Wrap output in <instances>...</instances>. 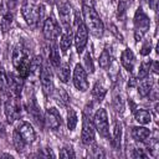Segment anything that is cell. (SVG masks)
Returning a JSON list of instances; mask_svg holds the SVG:
<instances>
[{
  "label": "cell",
  "mask_w": 159,
  "mask_h": 159,
  "mask_svg": "<svg viewBox=\"0 0 159 159\" xmlns=\"http://www.w3.org/2000/svg\"><path fill=\"white\" fill-rule=\"evenodd\" d=\"M57 12L62 27L65 30H70L72 21V9L70 4L66 1H57Z\"/></svg>",
  "instance_id": "9"
},
{
  "label": "cell",
  "mask_w": 159,
  "mask_h": 159,
  "mask_svg": "<svg viewBox=\"0 0 159 159\" xmlns=\"http://www.w3.org/2000/svg\"><path fill=\"white\" fill-rule=\"evenodd\" d=\"M16 130L21 135V138L24 139V142L26 144H30V143L35 142L36 133H35L34 127L29 122H21V123H19V125L16 127Z\"/></svg>",
  "instance_id": "14"
},
{
  "label": "cell",
  "mask_w": 159,
  "mask_h": 159,
  "mask_svg": "<svg viewBox=\"0 0 159 159\" xmlns=\"http://www.w3.org/2000/svg\"><path fill=\"white\" fill-rule=\"evenodd\" d=\"M6 2H7V7H9L10 10H12V9L16 6L17 0H6Z\"/></svg>",
  "instance_id": "40"
},
{
  "label": "cell",
  "mask_w": 159,
  "mask_h": 159,
  "mask_svg": "<svg viewBox=\"0 0 159 159\" xmlns=\"http://www.w3.org/2000/svg\"><path fill=\"white\" fill-rule=\"evenodd\" d=\"M93 125L94 129L99 133L101 137L108 138L109 137V124H108V116L104 108H99L93 116Z\"/></svg>",
  "instance_id": "6"
},
{
  "label": "cell",
  "mask_w": 159,
  "mask_h": 159,
  "mask_svg": "<svg viewBox=\"0 0 159 159\" xmlns=\"http://www.w3.org/2000/svg\"><path fill=\"white\" fill-rule=\"evenodd\" d=\"M153 84H154L153 80L147 78V77L142 78V81H140L139 84H138V93H139V96H140V97H147V96H149V94H150V91H152V88H153Z\"/></svg>",
  "instance_id": "21"
},
{
  "label": "cell",
  "mask_w": 159,
  "mask_h": 159,
  "mask_svg": "<svg viewBox=\"0 0 159 159\" xmlns=\"http://www.w3.org/2000/svg\"><path fill=\"white\" fill-rule=\"evenodd\" d=\"M30 58L24 48L22 45L17 43L12 50V65L16 68L17 73L21 77L29 76V67H30Z\"/></svg>",
  "instance_id": "3"
},
{
  "label": "cell",
  "mask_w": 159,
  "mask_h": 159,
  "mask_svg": "<svg viewBox=\"0 0 159 159\" xmlns=\"http://www.w3.org/2000/svg\"><path fill=\"white\" fill-rule=\"evenodd\" d=\"M92 153L89 154L91 157L93 158H101V157H104V153L102 152V149L98 147V145H93V149H91Z\"/></svg>",
  "instance_id": "36"
},
{
  "label": "cell",
  "mask_w": 159,
  "mask_h": 159,
  "mask_svg": "<svg viewBox=\"0 0 159 159\" xmlns=\"http://www.w3.org/2000/svg\"><path fill=\"white\" fill-rule=\"evenodd\" d=\"M75 46H76V50L78 53H82L86 45H87V41H88V30L84 25V22L80 21L77 24V29H76V34H75Z\"/></svg>",
  "instance_id": "10"
},
{
  "label": "cell",
  "mask_w": 159,
  "mask_h": 159,
  "mask_svg": "<svg viewBox=\"0 0 159 159\" xmlns=\"http://www.w3.org/2000/svg\"><path fill=\"white\" fill-rule=\"evenodd\" d=\"M82 2H83V5L91 6V7H93V5H94V0H82Z\"/></svg>",
  "instance_id": "42"
},
{
  "label": "cell",
  "mask_w": 159,
  "mask_h": 159,
  "mask_svg": "<svg viewBox=\"0 0 159 159\" xmlns=\"http://www.w3.org/2000/svg\"><path fill=\"white\" fill-rule=\"evenodd\" d=\"M150 50H152V43H150V41H147V42L143 45L140 53H142V55H144V56H145V55H149Z\"/></svg>",
  "instance_id": "37"
},
{
  "label": "cell",
  "mask_w": 159,
  "mask_h": 159,
  "mask_svg": "<svg viewBox=\"0 0 159 159\" xmlns=\"http://www.w3.org/2000/svg\"><path fill=\"white\" fill-rule=\"evenodd\" d=\"M26 108H27V112H29V114L39 123V124H41L42 123V118H41V112H40V108H39V106H37V103H36V101H35V98L34 97H31V98H27V103H26Z\"/></svg>",
  "instance_id": "18"
},
{
  "label": "cell",
  "mask_w": 159,
  "mask_h": 159,
  "mask_svg": "<svg viewBox=\"0 0 159 159\" xmlns=\"http://www.w3.org/2000/svg\"><path fill=\"white\" fill-rule=\"evenodd\" d=\"M130 134H132V138L135 142L144 143L150 137V130L145 127H133L132 130H130Z\"/></svg>",
  "instance_id": "19"
},
{
  "label": "cell",
  "mask_w": 159,
  "mask_h": 159,
  "mask_svg": "<svg viewBox=\"0 0 159 159\" xmlns=\"http://www.w3.org/2000/svg\"><path fill=\"white\" fill-rule=\"evenodd\" d=\"M77 125V114L73 108H68L67 111V128L68 130H73Z\"/></svg>",
  "instance_id": "30"
},
{
  "label": "cell",
  "mask_w": 159,
  "mask_h": 159,
  "mask_svg": "<svg viewBox=\"0 0 159 159\" xmlns=\"http://www.w3.org/2000/svg\"><path fill=\"white\" fill-rule=\"evenodd\" d=\"M71 45H72V34H71V29H70V30H65V32H62L61 37H60V48H61L62 53H67Z\"/></svg>",
  "instance_id": "20"
},
{
  "label": "cell",
  "mask_w": 159,
  "mask_h": 159,
  "mask_svg": "<svg viewBox=\"0 0 159 159\" xmlns=\"http://www.w3.org/2000/svg\"><path fill=\"white\" fill-rule=\"evenodd\" d=\"M39 77H40L42 92H43V94L46 97H48L53 92V77H52V72H51V70H50V67L47 65L42 66Z\"/></svg>",
  "instance_id": "8"
},
{
  "label": "cell",
  "mask_w": 159,
  "mask_h": 159,
  "mask_svg": "<svg viewBox=\"0 0 159 159\" xmlns=\"http://www.w3.org/2000/svg\"><path fill=\"white\" fill-rule=\"evenodd\" d=\"M47 4H50V5H53V4H56L57 2V0H45Z\"/></svg>",
  "instance_id": "44"
},
{
  "label": "cell",
  "mask_w": 159,
  "mask_h": 159,
  "mask_svg": "<svg viewBox=\"0 0 159 159\" xmlns=\"http://www.w3.org/2000/svg\"><path fill=\"white\" fill-rule=\"evenodd\" d=\"M149 6L152 7V10L157 11V7H158V0H149Z\"/></svg>",
  "instance_id": "41"
},
{
  "label": "cell",
  "mask_w": 159,
  "mask_h": 159,
  "mask_svg": "<svg viewBox=\"0 0 159 159\" xmlns=\"http://www.w3.org/2000/svg\"><path fill=\"white\" fill-rule=\"evenodd\" d=\"M43 120H45L47 128L51 129V130H57L61 127V124H62V118H61L58 111L56 108H53V107L52 108H48L46 111V114H45V119Z\"/></svg>",
  "instance_id": "13"
},
{
  "label": "cell",
  "mask_w": 159,
  "mask_h": 159,
  "mask_svg": "<svg viewBox=\"0 0 159 159\" xmlns=\"http://www.w3.org/2000/svg\"><path fill=\"white\" fill-rule=\"evenodd\" d=\"M113 106H114V109L119 113H122L124 111V102L120 96H116L114 99H113Z\"/></svg>",
  "instance_id": "34"
},
{
  "label": "cell",
  "mask_w": 159,
  "mask_h": 159,
  "mask_svg": "<svg viewBox=\"0 0 159 159\" xmlns=\"http://www.w3.org/2000/svg\"><path fill=\"white\" fill-rule=\"evenodd\" d=\"M120 142H122V124L120 122L114 123L113 128V144L116 148H120Z\"/></svg>",
  "instance_id": "27"
},
{
  "label": "cell",
  "mask_w": 159,
  "mask_h": 159,
  "mask_svg": "<svg viewBox=\"0 0 159 159\" xmlns=\"http://www.w3.org/2000/svg\"><path fill=\"white\" fill-rule=\"evenodd\" d=\"M53 98L61 107H66L70 102V96L63 88H57L56 91H53Z\"/></svg>",
  "instance_id": "23"
},
{
  "label": "cell",
  "mask_w": 159,
  "mask_h": 159,
  "mask_svg": "<svg viewBox=\"0 0 159 159\" xmlns=\"http://www.w3.org/2000/svg\"><path fill=\"white\" fill-rule=\"evenodd\" d=\"M92 94H93V97L97 98V101H102V98H103L104 94H106V89L101 86V83L97 82V83L94 84L93 89H92Z\"/></svg>",
  "instance_id": "32"
},
{
  "label": "cell",
  "mask_w": 159,
  "mask_h": 159,
  "mask_svg": "<svg viewBox=\"0 0 159 159\" xmlns=\"http://www.w3.org/2000/svg\"><path fill=\"white\" fill-rule=\"evenodd\" d=\"M60 157H61V158H65V159H68V158H75L73 149H72L71 147H63V148L60 150Z\"/></svg>",
  "instance_id": "35"
},
{
  "label": "cell",
  "mask_w": 159,
  "mask_h": 159,
  "mask_svg": "<svg viewBox=\"0 0 159 159\" xmlns=\"http://www.w3.org/2000/svg\"><path fill=\"white\" fill-rule=\"evenodd\" d=\"M57 68H58V71H57L58 78L61 80V82L66 83L68 81V78H70V65L67 62H63Z\"/></svg>",
  "instance_id": "26"
},
{
  "label": "cell",
  "mask_w": 159,
  "mask_h": 159,
  "mask_svg": "<svg viewBox=\"0 0 159 159\" xmlns=\"http://www.w3.org/2000/svg\"><path fill=\"white\" fill-rule=\"evenodd\" d=\"M12 144H14V147H15V149L17 150V152H22L24 150V148H25V142H24V139L21 138V135L17 133V130L15 129L14 130V133H12Z\"/></svg>",
  "instance_id": "31"
},
{
  "label": "cell",
  "mask_w": 159,
  "mask_h": 159,
  "mask_svg": "<svg viewBox=\"0 0 159 159\" xmlns=\"http://www.w3.org/2000/svg\"><path fill=\"white\" fill-rule=\"evenodd\" d=\"M42 58L41 56H36L30 61V67H29V75L31 76H40L41 68H42Z\"/></svg>",
  "instance_id": "22"
},
{
  "label": "cell",
  "mask_w": 159,
  "mask_h": 159,
  "mask_svg": "<svg viewBox=\"0 0 159 159\" xmlns=\"http://www.w3.org/2000/svg\"><path fill=\"white\" fill-rule=\"evenodd\" d=\"M83 61H84V66H86V72H89L92 73L94 71V66H93V61H92V56L89 52H86L84 57H83Z\"/></svg>",
  "instance_id": "33"
},
{
  "label": "cell",
  "mask_w": 159,
  "mask_h": 159,
  "mask_svg": "<svg viewBox=\"0 0 159 159\" xmlns=\"http://www.w3.org/2000/svg\"><path fill=\"white\" fill-rule=\"evenodd\" d=\"M82 12H83V22H84L87 30L96 37L102 36L103 31H104V25H103V21L101 20L99 15L97 14V11L91 6L83 5Z\"/></svg>",
  "instance_id": "1"
},
{
  "label": "cell",
  "mask_w": 159,
  "mask_h": 159,
  "mask_svg": "<svg viewBox=\"0 0 159 159\" xmlns=\"http://www.w3.org/2000/svg\"><path fill=\"white\" fill-rule=\"evenodd\" d=\"M134 118L139 124H148L152 120V114L145 109H137L134 113Z\"/></svg>",
  "instance_id": "25"
},
{
  "label": "cell",
  "mask_w": 159,
  "mask_h": 159,
  "mask_svg": "<svg viewBox=\"0 0 159 159\" xmlns=\"http://www.w3.org/2000/svg\"><path fill=\"white\" fill-rule=\"evenodd\" d=\"M60 26L57 24V21L50 16L47 17L45 21H43V25H42V35L46 40L48 41H55L57 39V36L60 35Z\"/></svg>",
  "instance_id": "11"
},
{
  "label": "cell",
  "mask_w": 159,
  "mask_h": 159,
  "mask_svg": "<svg viewBox=\"0 0 159 159\" xmlns=\"http://www.w3.org/2000/svg\"><path fill=\"white\" fill-rule=\"evenodd\" d=\"M73 84L75 87L81 91V92H86L88 88H89V83H88V80H87V72L86 70L83 68L82 65L77 63L75 66V70H73Z\"/></svg>",
  "instance_id": "7"
},
{
  "label": "cell",
  "mask_w": 159,
  "mask_h": 159,
  "mask_svg": "<svg viewBox=\"0 0 159 159\" xmlns=\"http://www.w3.org/2000/svg\"><path fill=\"white\" fill-rule=\"evenodd\" d=\"M48 61L50 63L57 68L60 66V51H58V46L56 43H52L50 46V52H48Z\"/></svg>",
  "instance_id": "24"
},
{
  "label": "cell",
  "mask_w": 159,
  "mask_h": 159,
  "mask_svg": "<svg viewBox=\"0 0 159 159\" xmlns=\"http://www.w3.org/2000/svg\"><path fill=\"white\" fill-rule=\"evenodd\" d=\"M5 134V127H4V124L0 122V137H2Z\"/></svg>",
  "instance_id": "43"
},
{
  "label": "cell",
  "mask_w": 159,
  "mask_h": 159,
  "mask_svg": "<svg viewBox=\"0 0 159 159\" xmlns=\"http://www.w3.org/2000/svg\"><path fill=\"white\" fill-rule=\"evenodd\" d=\"M81 139H82V143L86 145H89L94 142V125H93V122L87 116H83Z\"/></svg>",
  "instance_id": "12"
},
{
  "label": "cell",
  "mask_w": 159,
  "mask_h": 159,
  "mask_svg": "<svg viewBox=\"0 0 159 159\" xmlns=\"http://www.w3.org/2000/svg\"><path fill=\"white\" fill-rule=\"evenodd\" d=\"M150 27V20L142 7H138L134 15V40L139 42L143 40Z\"/></svg>",
  "instance_id": "4"
},
{
  "label": "cell",
  "mask_w": 159,
  "mask_h": 159,
  "mask_svg": "<svg viewBox=\"0 0 159 159\" xmlns=\"http://www.w3.org/2000/svg\"><path fill=\"white\" fill-rule=\"evenodd\" d=\"M150 67H152V61H150V60L143 61V62L140 63V66H139L137 77H138L139 80H142V78H144V77H148V75H149V72H150Z\"/></svg>",
  "instance_id": "29"
},
{
  "label": "cell",
  "mask_w": 159,
  "mask_h": 159,
  "mask_svg": "<svg viewBox=\"0 0 159 159\" xmlns=\"http://www.w3.org/2000/svg\"><path fill=\"white\" fill-rule=\"evenodd\" d=\"M39 155L40 157H43V158H50V157H55L52 150L48 149V148H45V149H41V152H39Z\"/></svg>",
  "instance_id": "38"
},
{
  "label": "cell",
  "mask_w": 159,
  "mask_h": 159,
  "mask_svg": "<svg viewBox=\"0 0 159 159\" xmlns=\"http://www.w3.org/2000/svg\"><path fill=\"white\" fill-rule=\"evenodd\" d=\"M120 63L122 66L128 71L132 72L134 70V65H135V56L133 53V51L130 48H125L122 53H120Z\"/></svg>",
  "instance_id": "16"
},
{
  "label": "cell",
  "mask_w": 159,
  "mask_h": 159,
  "mask_svg": "<svg viewBox=\"0 0 159 159\" xmlns=\"http://www.w3.org/2000/svg\"><path fill=\"white\" fill-rule=\"evenodd\" d=\"M111 62H112L111 53L108 52V50H107V48H104V50L102 51V53L99 55L98 63H99V66H101L103 70H107V68L111 66Z\"/></svg>",
  "instance_id": "28"
},
{
  "label": "cell",
  "mask_w": 159,
  "mask_h": 159,
  "mask_svg": "<svg viewBox=\"0 0 159 159\" xmlns=\"http://www.w3.org/2000/svg\"><path fill=\"white\" fill-rule=\"evenodd\" d=\"M134 158H147L148 155L144 153L143 149H134V154H133Z\"/></svg>",
  "instance_id": "39"
},
{
  "label": "cell",
  "mask_w": 159,
  "mask_h": 159,
  "mask_svg": "<svg viewBox=\"0 0 159 159\" xmlns=\"http://www.w3.org/2000/svg\"><path fill=\"white\" fill-rule=\"evenodd\" d=\"M4 111H5V116L9 123L15 122L16 119L20 118L21 116V106H20V101L17 98V96L11 94L4 104Z\"/></svg>",
  "instance_id": "5"
},
{
  "label": "cell",
  "mask_w": 159,
  "mask_h": 159,
  "mask_svg": "<svg viewBox=\"0 0 159 159\" xmlns=\"http://www.w3.org/2000/svg\"><path fill=\"white\" fill-rule=\"evenodd\" d=\"M21 15L26 24L35 29L39 26L40 21L43 17V6L40 4H34V2H24L21 6Z\"/></svg>",
  "instance_id": "2"
},
{
  "label": "cell",
  "mask_w": 159,
  "mask_h": 159,
  "mask_svg": "<svg viewBox=\"0 0 159 159\" xmlns=\"http://www.w3.org/2000/svg\"><path fill=\"white\" fill-rule=\"evenodd\" d=\"M22 84H24V77H21L20 75L10 73L7 76V87L11 92V94L19 97V94L22 89Z\"/></svg>",
  "instance_id": "15"
},
{
  "label": "cell",
  "mask_w": 159,
  "mask_h": 159,
  "mask_svg": "<svg viewBox=\"0 0 159 159\" xmlns=\"http://www.w3.org/2000/svg\"><path fill=\"white\" fill-rule=\"evenodd\" d=\"M12 20H14V16H12V12L10 11V9L4 7L1 10V15H0V29L2 32H7L10 30Z\"/></svg>",
  "instance_id": "17"
}]
</instances>
